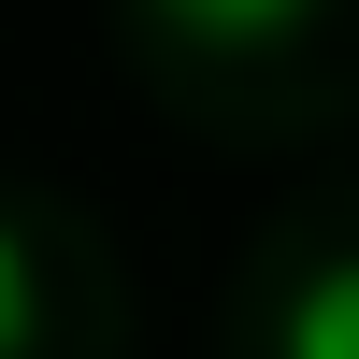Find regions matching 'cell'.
I'll list each match as a JSON object with an SVG mask.
<instances>
[{"label":"cell","mask_w":359,"mask_h":359,"mask_svg":"<svg viewBox=\"0 0 359 359\" xmlns=\"http://www.w3.org/2000/svg\"><path fill=\"white\" fill-rule=\"evenodd\" d=\"M29 331H43V230L0 201V359H29Z\"/></svg>","instance_id":"3957f363"},{"label":"cell","mask_w":359,"mask_h":359,"mask_svg":"<svg viewBox=\"0 0 359 359\" xmlns=\"http://www.w3.org/2000/svg\"><path fill=\"white\" fill-rule=\"evenodd\" d=\"M273 359H359V245H316L273 287Z\"/></svg>","instance_id":"6da1fadb"},{"label":"cell","mask_w":359,"mask_h":359,"mask_svg":"<svg viewBox=\"0 0 359 359\" xmlns=\"http://www.w3.org/2000/svg\"><path fill=\"white\" fill-rule=\"evenodd\" d=\"M144 15H158L172 43H230V57H245V43H302L331 0H144Z\"/></svg>","instance_id":"7a4b0ae2"}]
</instances>
